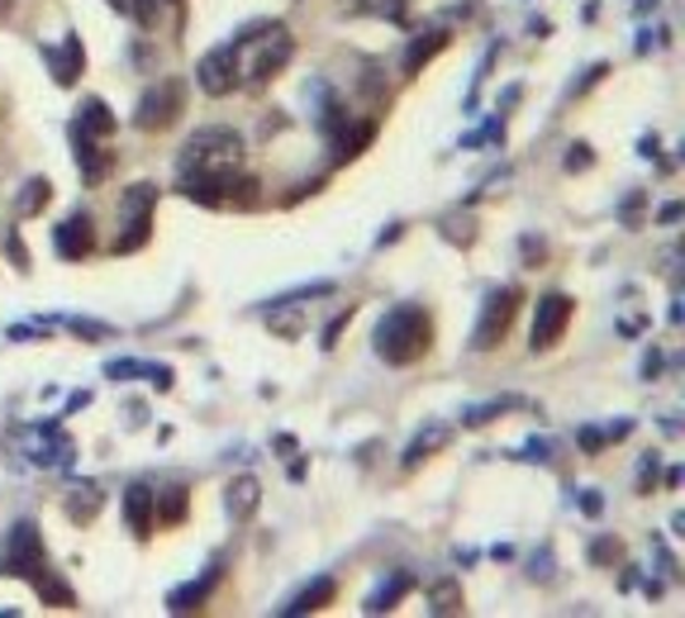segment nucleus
<instances>
[{"label": "nucleus", "instance_id": "f257e3e1", "mask_svg": "<svg viewBox=\"0 0 685 618\" xmlns=\"http://www.w3.org/2000/svg\"><path fill=\"white\" fill-rule=\"evenodd\" d=\"M238 167H243V143H238V134L233 129H200L186 143V153L177 163L181 196L200 200V205H225Z\"/></svg>", "mask_w": 685, "mask_h": 618}, {"label": "nucleus", "instance_id": "f03ea898", "mask_svg": "<svg viewBox=\"0 0 685 618\" xmlns=\"http://www.w3.org/2000/svg\"><path fill=\"white\" fill-rule=\"evenodd\" d=\"M434 347V320L419 305H395L386 310V320L376 324V357L391 367H409Z\"/></svg>", "mask_w": 685, "mask_h": 618}, {"label": "nucleus", "instance_id": "7ed1b4c3", "mask_svg": "<svg viewBox=\"0 0 685 618\" xmlns=\"http://www.w3.org/2000/svg\"><path fill=\"white\" fill-rule=\"evenodd\" d=\"M295 53V43L291 34H286L281 24L272 29H252V34L243 39H233V62H238V86H262V82H272V76L291 62Z\"/></svg>", "mask_w": 685, "mask_h": 618}, {"label": "nucleus", "instance_id": "20e7f679", "mask_svg": "<svg viewBox=\"0 0 685 618\" xmlns=\"http://www.w3.org/2000/svg\"><path fill=\"white\" fill-rule=\"evenodd\" d=\"M0 576H14V580H43L48 576V547H43V533L34 519H20L6 537V557H0Z\"/></svg>", "mask_w": 685, "mask_h": 618}, {"label": "nucleus", "instance_id": "39448f33", "mask_svg": "<svg viewBox=\"0 0 685 618\" xmlns=\"http://www.w3.org/2000/svg\"><path fill=\"white\" fill-rule=\"evenodd\" d=\"M153 210H157V186L153 181H134L120 196V238H115V258L120 252H138L153 238Z\"/></svg>", "mask_w": 685, "mask_h": 618}, {"label": "nucleus", "instance_id": "423d86ee", "mask_svg": "<svg viewBox=\"0 0 685 618\" xmlns=\"http://www.w3.org/2000/svg\"><path fill=\"white\" fill-rule=\"evenodd\" d=\"M181 109H186V82H177V76H163L157 86L143 91V101L134 109V124L143 134H163L172 129V124L181 119Z\"/></svg>", "mask_w": 685, "mask_h": 618}, {"label": "nucleus", "instance_id": "0eeeda50", "mask_svg": "<svg viewBox=\"0 0 685 618\" xmlns=\"http://www.w3.org/2000/svg\"><path fill=\"white\" fill-rule=\"evenodd\" d=\"M515 314H519V291H515V285H500V291H490L486 305H481V320H476V333H471L476 353H490V347H500L509 324H515Z\"/></svg>", "mask_w": 685, "mask_h": 618}, {"label": "nucleus", "instance_id": "6e6552de", "mask_svg": "<svg viewBox=\"0 0 685 618\" xmlns=\"http://www.w3.org/2000/svg\"><path fill=\"white\" fill-rule=\"evenodd\" d=\"M571 320H577V300L562 295V291H548L543 300H538V310H533V353H548V347H557L567 338V328Z\"/></svg>", "mask_w": 685, "mask_h": 618}, {"label": "nucleus", "instance_id": "1a4fd4ad", "mask_svg": "<svg viewBox=\"0 0 685 618\" xmlns=\"http://www.w3.org/2000/svg\"><path fill=\"white\" fill-rule=\"evenodd\" d=\"M196 82L205 95H229L238 86V62H233V43H219L210 48V53L200 57V67H196Z\"/></svg>", "mask_w": 685, "mask_h": 618}, {"label": "nucleus", "instance_id": "9d476101", "mask_svg": "<svg viewBox=\"0 0 685 618\" xmlns=\"http://www.w3.org/2000/svg\"><path fill=\"white\" fill-rule=\"evenodd\" d=\"M53 248L62 262H86L91 248H95V224L91 214H68L62 224L53 229Z\"/></svg>", "mask_w": 685, "mask_h": 618}, {"label": "nucleus", "instance_id": "9b49d317", "mask_svg": "<svg viewBox=\"0 0 685 618\" xmlns=\"http://www.w3.org/2000/svg\"><path fill=\"white\" fill-rule=\"evenodd\" d=\"M43 57H48V67H53L58 86H76V76H82V67H86V48H82L76 34H68L58 48H43Z\"/></svg>", "mask_w": 685, "mask_h": 618}, {"label": "nucleus", "instance_id": "f8f14e48", "mask_svg": "<svg viewBox=\"0 0 685 618\" xmlns=\"http://www.w3.org/2000/svg\"><path fill=\"white\" fill-rule=\"evenodd\" d=\"M72 138H76V167H82L86 186H101V181H105V171L115 167V153H105L101 143H95L91 134H82V129H72Z\"/></svg>", "mask_w": 685, "mask_h": 618}, {"label": "nucleus", "instance_id": "ddd939ff", "mask_svg": "<svg viewBox=\"0 0 685 618\" xmlns=\"http://www.w3.org/2000/svg\"><path fill=\"white\" fill-rule=\"evenodd\" d=\"M124 514H129V528L138 537H148L157 528V490L148 485H129L124 490Z\"/></svg>", "mask_w": 685, "mask_h": 618}, {"label": "nucleus", "instance_id": "4468645a", "mask_svg": "<svg viewBox=\"0 0 685 618\" xmlns=\"http://www.w3.org/2000/svg\"><path fill=\"white\" fill-rule=\"evenodd\" d=\"M219 576H225V570H219V562H215L200 580H190V585H181V590H172V595H167V609H172V614H190V609H200L205 599H210V590L219 585Z\"/></svg>", "mask_w": 685, "mask_h": 618}, {"label": "nucleus", "instance_id": "2eb2a0df", "mask_svg": "<svg viewBox=\"0 0 685 618\" xmlns=\"http://www.w3.org/2000/svg\"><path fill=\"white\" fill-rule=\"evenodd\" d=\"M333 595H339V585H333V576H320V580H310L305 590H300L291 605H286L281 614L286 618H295V614H314V609H324V605H333Z\"/></svg>", "mask_w": 685, "mask_h": 618}, {"label": "nucleus", "instance_id": "dca6fc26", "mask_svg": "<svg viewBox=\"0 0 685 618\" xmlns=\"http://www.w3.org/2000/svg\"><path fill=\"white\" fill-rule=\"evenodd\" d=\"M229 514H233V523H243V519H252V510L262 504V485L252 481V475H238V481L229 485Z\"/></svg>", "mask_w": 685, "mask_h": 618}, {"label": "nucleus", "instance_id": "f3484780", "mask_svg": "<svg viewBox=\"0 0 685 618\" xmlns=\"http://www.w3.org/2000/svg\"><path fill=\"white\" fill-rule=\"evenodd\" d=\"M76 129L91 134V138H110L115 134V115H110V105L105 101H82V115H76Z\"/></svg>", "mask_w": 685, "mask_h": 618}, {"label": "nucleus", "instance_id": "a211bd4d", "mask_svg": "<svg viewBox=\"0 0 685 618\" xmlns=\"http://www.w3.org/2000/svg\"><path fill=\"white\" fill-rule=\"evenodd\" d=\"M443 48H448V34H443V29H434L428 39H414L409 53H405V76H419V67H428V62H434Z\"/></svg>", "mask_w": 685, "mask_h": 618}, {"label": "nucleus", "instance_id": "6ab92c4d", "mask_svg": "<svg viewBox=\"0 0 685 618\" xmlns=\"http://www.w3.org/2000/svg\"><path fill=\"white\" fill-rule=\"evenodd\" d=\"M372 138H376V124H372V119H362V124H343L339 148H333V163H347V157H357Z\"/></svg>", "mask_w": 685, "mask_h": 618}, {"label": "nucleus", "instance_id": "aec40b11", "mask_svg": "<svg viewBox=\"0 0 685 618\" xmlns=\"http://www.w3.org/2000/svg\"><path fill=\"white\" fill-rule=\"evenodd\" d=\"M443 442H448V428H443V423H428V433H419V438L409 442V452H405V467L414 471V467H419L428 452H434V448H443Z\"/></svg>", "mask_w": 685, "mask_h": 618}, {"label": "nucleus", "instance_id": "412c9836", "mask_svg": "<svg viewBox=\"0 0 685 618\" xmlns=\"http://www.w3.org/2000/svg\"><path fill=\"white\" fill-rule=\"evenodd\" d=\"M95 514H101V490H95V485H76V495L68 500V519L72 523H91Z\"/></svg>", "mask_w": 685, "mask_h": 618}, {"label": "nucleus", "instance_id": "4be33fe9", "mask_svg": "<svg viewBox=\"0 0 685 618\" xmlns=\"http://www.w3.org/2000/svg\"><path fill=\"white\" fill-rule=\"evenodd\" d=\"M409 585H414V580L405 576V570H401V576H391V585H381V590L366 599V614H386V609H395V599H401Z\"/></svg>", "mask_w": 685, "mask_h": 618}, {"label": "nucleus", "instance_id": "5701e85b", "mask_svg": "<svg viewBox=\"0 0 685 618\" xmlns=\"http://www.w3.org/2000/svg\"><path fill=\"white\" fill-rule=\"evenodd\" d=\"M186 519V490L172 485V490H157V523H181Z\"/></svg>", "mask_w": 685, "mask_h": 618}, {"label": "nucleus", "instance_id": "b1692460", "mask_svg": "<svg viewBox=\"0 0 685 618\" xmlns=\"http://www.w3.org/2000/svg\"><path fill=\"white\" fill-rule=\"evenodd\" d=\"M48 200H53V181H48V177H34V181L24 186V196H20V214H24V219L39 214Z\"/></svg>", "mask_w": 685, "mask_h": 618}, {"label": "nucleus", "instance_id": "393cba45", "mask_svg": "<svg viewBox=\"0 0 685 618\" xmlns=\"http://www.w3.org/2000/svg\"><path fill=\"white\" fill-rule=\"evenodd\" d=\"M461 609V590L457 585H438L434 590V614H457Z\"/></svg>", "mask_w": 685, "mask_h": 618}, {"label": "nucleus", "instance_id": "a878e982", "mask_svg": "<svg viewBox=\"0 0 685 618\" xmlns=\"http://www.w3.org/2000/svg\"><path fill=\"white\" fill-rule=\"evenodd\" d=\"M134 20H138L143 29H153V24H157V0H134Z\"/></svg>", "mask_w": 685, "mask_h": 618}, {"label": "nucleus", "instance_id": "bb28decb", "mask_svg": "<svg viewBox=\"0 0 685 618\" xmlns=\"http://www.w3.org/2000/svg\"><path fill=\"white\" fill-rule=\"evenodd\" d=\"M652 481H657V452H652V457H643V467H639V485L647 490Z\"/></svg>", "mask_w": 685, "mask_h": 618}, {"label": "nucleus", "instance_id": "cd10ccee", "mask_svg": "<svg viewBox=\"0 0 685 618\" xmlns=\"http://www.w3.org/2000/svg\"><path fill=\"white\" fill-rule=\"evenodd\" d=\"M577 167H591V153H585V143H577V148L567 153V171H577Z\"/></svg>", "mask_w": 685, "mask_h": 618}, {"label": "nucleus", "instance_id": "c85d7f7f", "mask_svg": "<svg viewBox=\"0 0 685 618\" xmlns=\"http://www.w3.org/2000/svg\"><path fill=\"white\" fill-rule=\"evenodd\" d=\"M591 557H595V562H610V557H619V543H610V537H604V543H595Z\"/></svg>", "mask_w": 685, "mask_h": 618}, {"label": "nucleus", "instance_id": "c756f323", "mask_svg": "<svg viewBox=\"0 0 685 618\" xmlns=\"http://www.w3.org/2000/svg\"><path fill=\"white\" fill-rule=\"evenodd\" d=\"M14 10V0H0V20H6V14Z\"/></svg>", "mask_w": 685, "mask_h": 618}, {"label": "nucleus", "instance_id": "7c9ffc66", "mask_svg": "<svg viewBox=\"0 0 685 618\" xmlns=\"http://www.w3.org/2000/svg\"><path fill=\"white\" fill-rule=\"evenodd\" d=\"M105 6H115V10H129V0H105Z\"/></svg>", "mask_w": 685, "mask_h": 618}]
</instances>
